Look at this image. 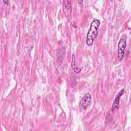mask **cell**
Wrapping results in <instances>:
<instances>
[{
  "mask_svg": "<svg viewBox=\"0 0 131 131\" xmlns=\"http://www.w3.org/2000/svg\"><path fill=\"white\" fill-rule=\"evenodd\" d=\"M100 24V21L99 19H95L91 23L86 36V43L88 46H91L93 43L94 39L98 34V30Z\"/></svg>",
  "mask_w": 131,
  "mask_h": 131,
  "instance_id": "1",
  "label": "cell"
},
{
  "mask_svg": "<svg viewBox=\"0 0 131 131\" xmlns=\"http://www.w3.org/2000/svg\"><path fill=\"white\" fill-rule=\"evenodd\" d=\"M127 38L125 35H122L120 37L118 43V58L119 61H121L124 54V51L126 46Z\"/></svg>",
  "mask_w": 131,
  "mask_h": 131,
  "instance_id": "2",
  "label": "cell"
},
{
  "mask_svg": "<svg viewBox=\"0 0 131 131\" xmlns=\"http://www.w3.org/2000/svg\"><path fill=\"white\" fill-rule=\"evenodd\" d=\"M91 96L90 94H85L80 100L79 102L80 106L83 109H85L91 104Z\"/></svg>",
  "mask_w": 131,
  "mask_h": 131,
  "instance_id": "3",
  "label": "cell"
},
{
  "mask_svg": "<svg viewBox=\"0 0 131 131\" xmlns=\"http://www.w3.org/2000/svg\"><path fill=\"white\" fill-rule=\"evenodd\" d=\"M124 92V89H122L118 93V94L116 95L115 100L114 101V102L113 103L112 105V110L115 111L116 110L118 109L119 108V101H120V97L122 96V95L123 94Z\"/></svg>",
  "mask_w": 131,
  "mask_h": 131,
  "instance_id": "4",
  "label": "cell"
}]
</instances>
